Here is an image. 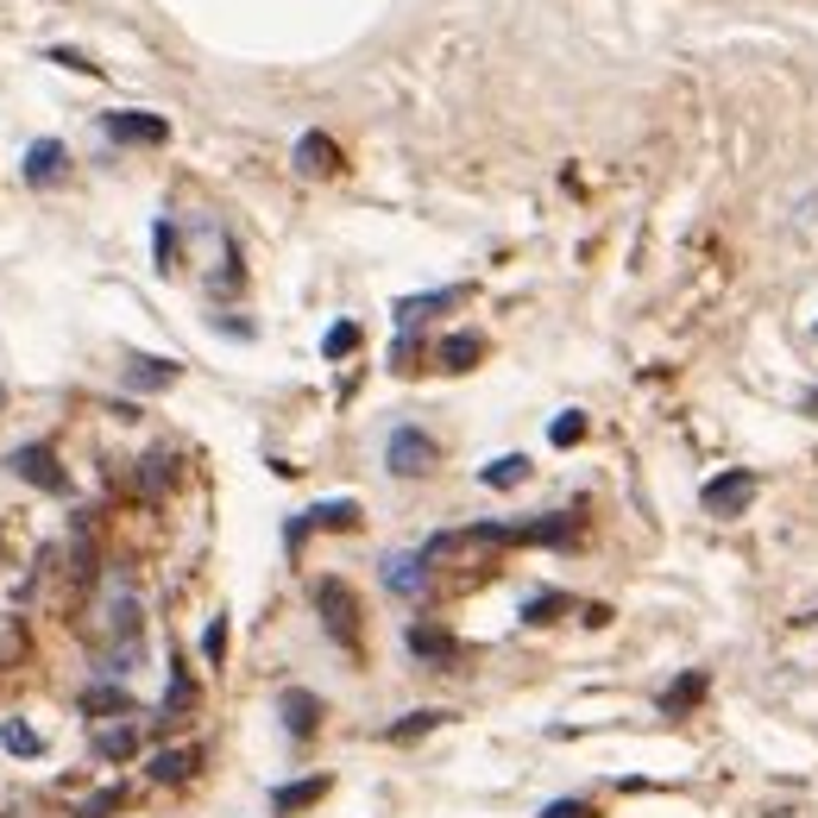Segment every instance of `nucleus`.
I'll return each instance as SVG.
<instances>
[{
    "mask_svg": "<svg viewBox=\"0 0 818 818\" xmlns=\"http://www.w3.org/2000/svg\"><path fill=\"white\" fill-rule=\"evenodd\" d=\"M315 611H321V630L334 636V648H347L359 662V599H352L347 580H315Z\"/></svg>",
    "mask_w": 818,
    "mask_h": 818,
    "instance_id": "nucleus-1",
    "label": "nucleus"
},
{
    "mask_svg": "<svg viewBox=\"0 0 818 818\" xmlns=\"http://www.w3.org/2000/svg\"><path fill=\"white\" fill-rule=\"evenodd\" d=\"M434 460H441V448H434V441L416 429V422H397V429H390L385 467L397 472V479H422V472H434Z\"/></svg>",
    "mask_w": 818,
    "mask_h": 818,
    "instance_id": "nucleus-2",
    "label": "nucleus"
},
{
    "mask_svg": "<svg viewBox=\"0 0 818 818\" xmlns=\"http://www.w3.org/2000/svg\"><path fill=\"white\" fill-rule=\"evenodd\" d=\"M7 467L20 472L25 485H39V491H70V472L58 467V448L51 441H25V448L7 453Z\"/></svg>",
    "mask_w": 818,
    "mask_h": 818,
    "instance_id": "nucleus-3",
    "label": "nucleus"
},
{
    "mask_svg": "<svg viewBox=\"0 0 818 818\" xmlns=\"http://www.w3.org/2000/svg\"><path fill=\"white\" fill-rule=\"evenodd\" d=\"M277 718H284V730H290L296 743H309L315 730H321V718H328V705L315 699L309 686H284V693H277Z\"/></svg>",
    "mask_w": 818,
    "mask_h": 818,
    "instance_id": "nucleus-4",
    "label": "nucleus"
},
{
    "mask_svg": "<svg viewBox=\"0 0 818 818\" xmlns=\"http://www.w3.org/2000/svg\"><path fill=\"white\" fill-rule=\"evenodd\" d=\"M309 529H359V504H352V498H328V504H315V510H303V517H296L290 529H284V548H303V535H309Z\"/></svg>",
    "mask_w": 818,
    "mask_h": 818,
    "instance_id": "nucleus-5",
    "label": "nucleus"
},
{
    "mask_svg": "<svg viewBox=\"0 0 818 818\" xmlns=\"http://www.w3.org/2000/svg\"><path fill=\"white\" fill-rule=\"evenodd\" d=\"M749 498H756V472H718V479H705V491H699V504L712 510V517H737Z\"/></svg>",
    "mask_w": 818,
    "mask_h": 818,
    "instance_id": "nucleus-6",
    "label": "nucleus"
},
{
    "mask_svg": "<svg viewBox=\"0 0 818 818\" xmlns=\"http://www.w3.org/2000/svg\"><path fill=\"white\" fill-rule=\"evenodd\" d=\"M101 133L120 139V145H164V139H171V120H157V114H101Z\"/></svg>",
    "mask_w": 818,
    "mask_h": 818,
    "instance_id": "nucleus-7",
    "label": "nucleus"
},
{
    "mask_svg": "<svg viewBox=\"0 0 818 818\" xmlns=\"http://www.w3.org/2000/svg\"><path fill=\"white\" fill-rule=\"evenodd\" d=\"M403 643H409V655H416V662H429V667H460V643H453L441 624H409Z\"/></svg>",
    "mask_w": 818,
    "mask_h": 818,
    "instance_id": "nucleus-8",
    "label": "nucleus"
},
{
    "mask_svg": "<svg viewBox=\"0 0 818 818\" xmlns=\"http://www.w3.org/2000/svg\"><path fill=\"white\" fill-rule=\"evenodd\" d=\"M385 585L397 599H422L429 592V554H385Z\"/></svg>",
    "mask_w": 818,
    "mask_h": 818,
    "instance_id": "nucleus-9",
    "label": "nucleus"
},
{
    "mask_svg": "<svg viewBox=\"0 0 818 818\" xmlns=\"http://www.w3.org/2000/svg\"><path fill=\"white\" fill-rule=\"evenodd\" d=\"M63 164H70L63 139H32V152H25V183H32V190H51L63 176Z\"/></svg>",
    "mask_w": 818,
    "mask_h": 818,
    "instance_id": "nucleus-10",
    "label": "nucleus"
},
{
    "mask_svg": "<svg viewBox=\"0 0 818 818\" xmlns=\"http://www.w3.org/2000/svg\"><path fill=\"white\" fill-rule=\"evenodd\" d=\"M296 171L303 176H334L340 171V145L328 133H303L296 139Z\"/></svg>",
    "mask_w": 818,
    "mask_h": 818,
    "instance_id": "nucleus-11",
    "label": "nucleus"
},
{
    "mask_svg": "<svg viewBox=\"0 0 818 818\" xmlns=\"http://www.w3.org/2000/svg\"><path fill=\"white\" fill-rule=\"evenodd\" d=\"M328 787H334V780H328V775H309V780H290V787H277V794H272V812H277V818H296V812H309L315 799H328Z\"/></svg>",
    "mask_w": 818,
    "mask_h": 818,
    "instance_id": "nucleus-12",
    "label": "nucleus"
},
{
    "mask_svg": "<svg viewBox=\"0 0 818 818\" xmlns=\"http://www.w3.org/2000/svg\"><path fill=\"white\" fill-rule=\"evenodd\" d=\"M453 303H467V284H448V290H429V296H403L397 303V328H416L422 315H434V309H453Z\"/></svg>",
    "mask_w": 818,
    "mask_h": 818,
    "instance_id": "nucleus-13",
    "label": "nucleus"
},
{
    "mask_svg": "<svg viewBox=\"0 0 818 818\" xmlns=\"http://www.w3.org/2000/svg\"><path fill=\"white\" fill-rule=\"evenodd\" d=\"M176 359H152V352H133V359H126V385L133 390H171L176 385Z\"/></svg>",
    "mask_w": 818,
    "mask_h": 818,
    "instance_id": "nucleus-14",
    "label": "nucleus"
},
{
    "mask_svg": "<svg viewBox=\"0 0 818 818\" xmlns=\"http://www.w3.org/2000/svg\"><path fill=\"white\" fill-rule=\"evenodd\" d=\"M479 352H485L479 334H448V340L434 347V359H441V371H472L479 366Z\"/></svg>",
    "mask_w": 818,
    "mask_h": 818,
    "instance_id": "nucleus-15",
    "label": "nucleus"
},
{
    "mask_svg": "<svg viewBox=\"0 0 818 818\" xmlns=\"http://www.w3.org/2000/svg\"><path fill=\"white\" fill-rule=\"evenodd\" d=\"M95 756L101 761H133L139 756V724H108V730H95Z\"/></svg>",
    "mask_w": 818,
    "mask_h": 818,
    "instance_id": "nucleus-16",
    "label": "nucleus"
},
{
    "mask_svg": "<svg viewBox=\"0 0 818 818\" xmlns=\"http://www.w3.org/2000/svg\"><path fill=\"white\" fill-rule=\"evenodd\" d=\"M195 761H202V749H164V756H152V780L157 787H176V780L195 775Z\"/></svg>",
    "mask_w": 818,
    "mask_h": 818,
    "instance_id": "nucleus-17",
    "label": "nucleus"
},
{
    "mask_svg": "<svg viewBox=\"0 0 818 818\" xmlns=\"http://www.w3.org/2000/svg\"><path fill=\"white\" fill-rule=\"evenodd\" d=\"M453 712H403V718L385 730V743H416V737H429V730H441Z\"/></svg>",
    "mask_w": 818,
    "mask_h": 818,
    "instance_id": "nucleus-18",
    "label": "nucleus"
},
{
    "mask_svg": "<svg viewBox=\"0 0 818 818\" xmlns=\"http://www.w3.org/2000/svg\"><path fill=\"white\" fill-rule=\"evenodd\" d=\"M705 686H712L705 674H681V681H674V686L662 693V712H667V718H681V712H693V705L705 699Z\"/></svg>",
    "mask_w": 818,
    "mask_h": 818,
    "instance_id": "nucleus-19",
    "label": "nucleus"
},
{
    "mask_svg": "<svg viewBox=\"0 0 818 818\" xmlns=\"http://www.w3.org/2000/svg\"><path fill=\"white\" fill-rule=\"evenodd\" d=\"M0 749H7V756H44V737L32 730V724L7 718V724H0Z\"/></svg>",
    "mask_w": 818,
    "mask_h": 818,
    "instance_id": "nucleus-20",
    "label": "nucleus"
},
{
    "mask_svg": "<svg viewBox=\"0 0 818 818\" xmlns=\"http://www.w3.org/2000/svg\"><path fill=\"white\" fill-rule=\"evenodd\" d=\"M479 479H485L491 491H510V485H523V479H529V460H523V453H504V460H491Z\"/></svg>",
    "mask_w": 818,
    "mask_h": 818,
    "instance_id": "nucleus-21",
    "label": "nucleus"
},
{
    "mask_svg": "<svg viewBox=\"0 0 818 818\" xmlns=\"http://www.w3.org/2000/svg\"><path fill=\"white\" fill-rule=\"evenodd\" d=\"M190 705H195V681L183 674V662H171V693H164V724H171V718H183Z\"/></svg>",
    "mask_w": 818,
    "mask_h": 818,
    "instance_id": "nucleus-22",
    "label": "nucleus"
},
{
    "mask_svg": "<svg viewBox=\"0 0 818 818\" xmlns=\"http://www.w3.org/2000/svg\"><path fill=\"white\" fill-rule=\"evenodd\" d=\"M82 712H89V718H101V712H120V718H126L133 699H126L120 686H89V693H82Z\"/></svg>",
    "mask_w": 818,
    "mask_h": 818,
    "instance_id": "nucleus-23",
    "label": "nucleus"
},
{
    "mask_svg": "<svg viewBox=\"0 0 818 818\" xmlns=\"http://www.w3.org/2000/svg\"><path fill=\"white\" fill-rule=\"evenodd\" d=\"M554 611H573V599L566 592H542V599L523 604V624H554Z\"/></svg>",
    "mask_w": 818,
    "mask_h": 818,
    "instance_id": "nucleus-24",
    "label": "nucleus"
},
{
    "mask_svg": "<svg viewBox=\"0 0 818 818\" xmlns=\"http://www.w3.org/2000/svg\"><path fill=\"white\" fill-rule=\"evenodd\" d=\"M580 434H585V416H580V409H561V416L548 422V441H554V448H573Z\"/></svg>",
    "mask_w": 818,
    "mask_h": 818,
    "instance_id": "nucleus-25",
    "label": "nucleus"
},
{
    "mask_svg": "<svg viewBox=\"0 0 818 818\" xmlns=\"http://www.w3.org/2000/svg\"><path fill=\"white\" fill-rule=\"evenodd\" d=\"M202 655H208V667L227 662V617H208V630H202Z\"/></svg>",
    "mask_w": 818,
    "mask_h": 818,
    "instance_id": "nucleus-26",
    "label": "nucleus"
},
{
    "mask_svg": "<svg viewBox=\"0 0 818 818\" xmlns=\"http://www.w3.org/2000/svg\"><path fill=\"white\" fill-rule=\"evenodd\" d=\"M352 347H359V328H352V321H334L328 340H321V352H328V359H347Z\"/></svg>",
    "mask_w": 818,
    "mask_h": 818,
    "instance_id": "nucleus-27",
    "label": "nucleus"
},
{
    "mask_svg": "<svg viewBox=\"0 0 818 818\" xmlns=\"http://www.w3.org/2000/svg\"><path fill=\"white\" fill-rule=\"evenodd\" d=\"M25 655V630H20V617L13 624H0V667H13Z\"/></svg>",
    "mask_w": 818,
    "mask_h": 818,
    "instance_id": "nucleus-28",
    "label": "nucleus"
},
{
    "mask_svg": "<svg viewBox=\"0 0 818 818\" xmlns=\"http://www.w3.org/2000/svg\"><path fill=\"white\" fill-rule=\"evenodd\" d=\"M120 806H126V794H120V787H101V794L89 799L76 818H108V812H120Z\"/></svg>",
    "mask_w": 818,
    "mask_h": 818,
    "instance_id": "nucleus-29",
    "label": "nucleus"
},
{
    "mask_svg": "<svg viewBox=\"0 0 818 818\" xmlns=\"http://www.w3.org/2000/svg\"><path fill=\"white\" fill-rule=\"evenodd\" d=\"M152 246H157V272H171V258H176V227L171 221H157L152 227Z\"/></svg>",
    "mask_w": 818,
    "mask_h": 818,
    "instance_id": "nucleus-30",
    "label": "nucleus"
},
{
    "mask_svg": "<svg viewBox=\"0 0 818 818\" xmlns=\"http://www.w3.org/2000/svg\"><path fill=\"white\" fill-rule=\"evenodd\" d=\"M139 467H145V472H139V479H145V491H164V485H171V460H164V453L139 460Z\"/></svg>",
    "mask_w": 818,
    "mask_h": 818,
    "instance_id": "nucleus-31",
    "label": "nucleus"
},
{
    "mask_svg": "<svg viewBox=\"0 0 818 818\" xmlns=\"http://www.w3.org/2000/svg\"><path fill=\"white\" fill-rule=\"evenodd\" d=\"M542 818H592V806L585 799H554V806H542Z\"/></svg>",
    "mask_w": 818,
    "mask_h": 818,
    "instance_id": "nucleus-32",
    "label": "nucleus"
},
{
    "mask_svg": "<svg viewBox=\"0 0 818 818\" xmlns=\"http://www.w3.org/2000/svg\"><path fill=\"white\" fill-rule=\"evenodd\" d=\"M390 366H397V371H416V334H403V340L390 347Z\"/></svg>",
    "mask_w": 818,
    "mask_h": 818,
    "instance_id": "nucleus-33",
    "label": "nucleus"
},
{
    "mask_svg": "<svg viewBox=\"0 0 818 818\" xmlns=\"http://www.w3.org/2000/svg\"><path fill=\"white\" fill-rule=\"evenodd\" d=\"M0 409H7V385H0Z\"/></svg>",
    "mask_w": 818,
    "mask_h": 818,
    "instance_id": "nucleus-34",
    "label": "nucleus"
}]
</instances>
